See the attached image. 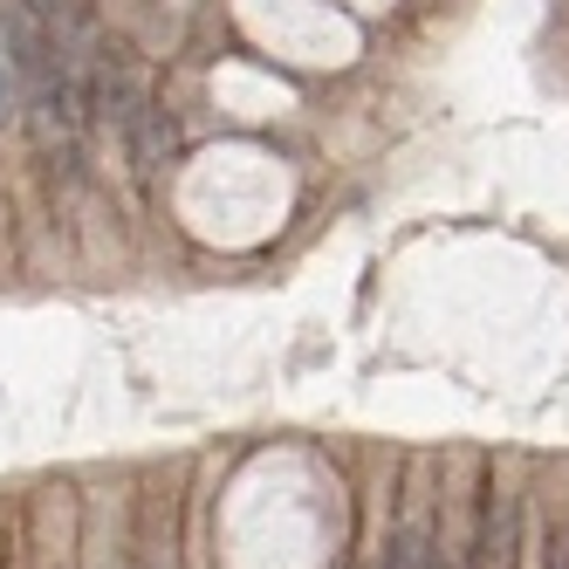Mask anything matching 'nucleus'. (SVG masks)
<instances>
[{
	"mask_svg": "<svg viewBox=\"0 0 569 569\" xmlns=\"http://www.w3.org/2000/svg\"><path fill=\"white\" fill-rule=\"evenodd\" d=\"M124 131H131V166H138V172H158V166L172 158V117L158 110V103H138Z\"/></svg>",
	"mask_w": 569,
	"mask_h": 569,
	"instance_id": "nucleus-1",
	"label": "nucleus"
},
{
	"mask_svg": "<svg viewBox=\"0 0 569 569\" xmlns=\"http://www.w3.org/2000/svg\"><path fill=\"white\" fill-rule=\"evenodd\" d=\"M14 110H21V76L0 69V124H14Z\"/></svg>",
	"mask_w": 569,
	"mask_h": 569,
	"instance_id": "nucleus-2",
	"label": "nucleus"
}]
</instances>
